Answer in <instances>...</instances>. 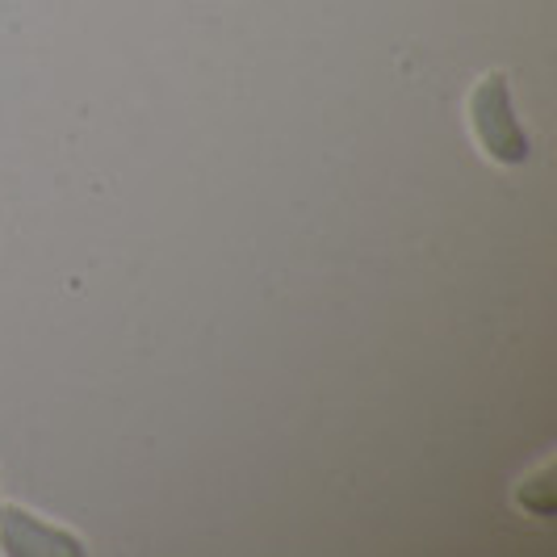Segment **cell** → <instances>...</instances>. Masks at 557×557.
<instances>
[{
  "label": "cell",
  "instance_id": "obj_2",
  "mask_svg": "<svg viewBox=\"0 0 557 557\" xmlns=\"http://www.w3.org/2000/svg\"><path fill=\"white\" fill-rule=\"evenodd\" d=\"M0 549L13 557H34V554H84L81 536L63 529L42 524L38 516H29L22 507H0Z\"/></svg>",
  "mask_w": 557,
  "mask_h": 557
},
{
  "label": "cell",
  "instance_id": "obj_1",
  "mask_svg": "<svg viewBox=\"0 0 557 557\" xmlns=\"http://www.w3.org/2000/svg\"><path fill=\"white\" fill-rule=\"evenodd\" d=\"M470 117H474V135L482 151L499 164H524L529 160V135L520 126V117L511 110V84L503 72H491L486 81H478L470 97Z\"/></svg>",
  "mask_w": 557,
  "mask_h": 557
}]
</instances>
